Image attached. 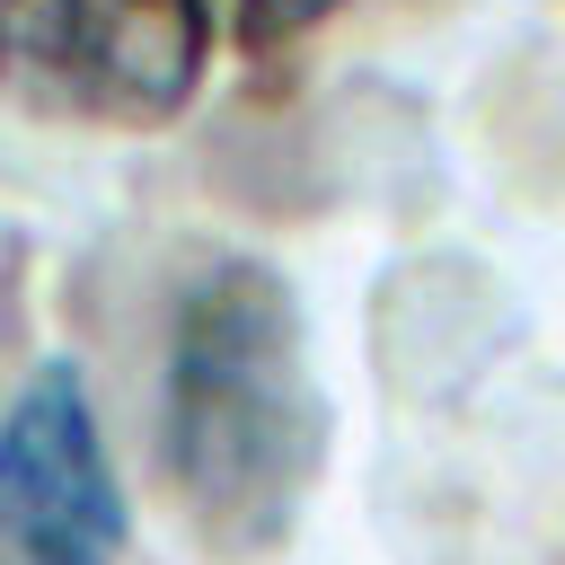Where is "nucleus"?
<instances>
[{
    "mask_svg": "<svg viewBox=\"0 0 565 565\" xmlns=\"http://www.w3.org/2000/svg\"><path fill=\"white\" fill-rule=\"evenodd\" d=\"M327 459V388L309 362L300 300L274 265L221 256L185 282L159 362V468L221 556L291 539Z\"/></svg>",
    "mask_w": 565,
    "mask_h": 565,
    "instance_id": "obj_1",
    "label": "nucleus"
},
{
    "mask_svg": "<svg viewBox=\"0 0 565 565\" xmlns=\"http://www.w3.org/2000/svg\"><path fill=\"white\" fill-rule=\"evenodd\" d=\"M212 71V0H0V79L71 124L159 132Z\"/></svg>",
    "mask_w": 565,
    "mask_h": 565,
    "instance_id": "obj_2",
    "label": "nucleus"
},
{
    "mask_svg": "<svg viewBox=\"0 0 565 565\" xmlns=\"http://www.w3.org/2000/svg\"><path fill=\"white\" fill-rule=\"evenodd\" d=\"M124 486L79 362H35L0 415V565H115Z\"/></svg>",
    "mask_w": 565,
    "mask_h": 565,
    "instance_id": "obj_3",
    "label": "nucleus"
},
{
    "mask_svg": "<svg viewBox=\"0 0 565 565\" xmlns=\"http://www.w3.org/2000/svg\"><path fill=\"white\" fill-rule=\"evenodd\" d=\"M344 0H238V53H282L300 35H318Z\"/></svg>",
    "mask_w": 565,
    "mask_h": 565,
    "instance_id": "obj_4",
    "label": "nucleus"
}]
</instances>
